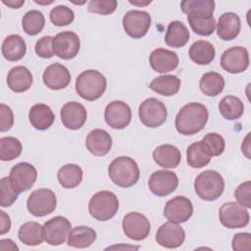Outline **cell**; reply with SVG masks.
<instances>
[{"label":"cell","instance_id":"52a82bcc","mask_svg":"<svg viewBox=\"0 0 251 251\" xmlns=\"http://www.w3.org/2000/svg\"><path fill=\"white\" fill-rule=\"evenodd\" d=\"M138 116L144 126L148 127H158L166 122L168 112L162 101L151 97L145 99L140 104Z\"/></svg>","mask_w":251,"mask_h":251},{"label":"cell","instance_id":"8d00e7d4","mask_svg":"<svg viewBox=\"0 0 251 251\" xmlns=\"http://www.w3.org/2000/svg\"><path fill=\"white\" fill-rule=\"evenodd\" d=\"M211 156L207 154L201 141L191 143L186 150V161L191 168L200 169L207 166L211 161Z\"/></svg>","mask_w":251,"mask_h":251},{"label":"cell","instance_id":"30bf717a","mask_svg":"<svg viewBox=\"0 0 251 251\" xmlns=\"http://www.w3.org/2000/svg\"><path fill=\"white\" fill-rule=\"evenodd\" d=\"M151 25V16L146 11L131 10L126 13L123 18L125 31L130 37L138 39L143 37Z\"/></svg>","mask_w":251,"mask_h":251},{"label":"cell","instance_id":"74e56055","mask_svg":"<svg viewBox=\"0 0 251 251\" xmlns=\"http://www.w3.org/2000/svg\"><path fill=\"white\" fill-rule=\"evenodd\" d=\"M45 25V18L42 12L38 10H30L25 14L22 20L24 31L28 35H36Z\"/></svg>","mask_w":251,"mask_h":251},{"label":"cell","instance_id":"4fadbf2b","mask_svg":"<svg viewBox=\"0 0 251 251\" xmlns=\"http://www.w3.org/2000/svg\"><path fill=\"white\" fill-rule=\"evenodd\" d=\"M222 68L229 74L243 73L249 67V54L243 46L226 49L221 57Z\"/></svg>","mask_w":251,"mask_h":251},{"label":"cell","instance_id":"277c9868","mask_svg":"<svg viewBox=\"0 0 251 251\" xmlns=\"http://www.w3.org/2000/svg\"><path fill=\"white\" fill-rule=\"evenodd\" d=\"M225 180L220 173L207 170L200 173L194 180L196 194L205 201L217 200L224 192Z\"/></svg>","mask_w":251,"mask_h":251},{"label":"cell","instance_id":"44dd1931","mask_svg":"<svg viewBox=\"0 0 251 251\" xmlns=\"http://www.w3.org/2000/svg\"><path fill=\"white\" fill-rule=\"evenodd\" d=\"M149 63L155 72L165 74L176 69L178 66V56L176 52L169 49L157 48L151 52Z\"/></svg>","mask_w":251,"mask_h":251},{"label":"cell","instance_id":"db71d44e","mask_svg":"<svg viewBox=\"0 0 251 251\" xmlns=\"http://www.w3.org/2000/svg\"><path fill=\"white\" fill-rule=\"evenodd\" d=\"M35 3H37V4H44V5H48V4H51V3H53V1H48V2H41V1H36V0H35Z\"/></svg>","mask_w":251,"mask_h":251},{"label":"cell","instance_id":"f546056e","mask_svg":"<svg viewBox=\"0 0 251 251\" xmlns=\"http://www.w3.org/2000/svg\"><path fill=\"white\" fill-rule=\"evenodd\" d=\"M188 55L194 63L208 65L215 59L216 51L213 44L209 41L197 40L190 46Z\"/></svg>","mask_w":251,"mask_h":251},{"label":"cell","instance_id":"f907efd6","mask_svg":"<svg viewBox=\"0 0 251 251\" xmlns=\"http://www.w3.org/2000/svg\"><path fill=\"white\" fill-rule=\"evenodd\" d=\"M0 249L3 251L6 250H19V247L16 245V243L11 239H1L0 241Z\"/></svg>","mask_w":251,"mask_h":251},{"label":"cell","instance_id":"e575fe53","mask_svg":"<svg viewBox=\"0 0 251 251\" xmlns=\"http://www.w3.org/2000/svg\"><path fill=\"white\" fill-rule=\"evenodd\" d=\"M219 111L221 115L229 121L239 119L244 112L243 102L236 96H225L219 103Z\"/></svg>","mask_w":251,"mask_h":251},{"label":"cell","instance_id":"7402d4cb","mask_svg":"<svg viewBox=\"0 0 251 251\" xmlns=\"http://www.w3.org/2000/svg\"><path fill=\"white\" fill-rule=\"evenodd\" d=\"M112 137L108 131L101 128L91 130L85 139V145L88 151L95 156H104L112 148Z\"/></svg>","mask_w":251,"mask_h":251},{"label":"cell","instance_id":"d4e9b609","mask_svg":"<svg viewBox=\"0 0 251 251\" xmlns=\"http://www.w3.org/2000/svg\"><path fill=\"white\" fill-rule=\"evenodd\" d=\"M7 84L14 92H25L28 90L32 84V75L26 67L16 66L8 73Z\"/></svg>","mask_w":251,"mask_h":251},{"label":"cell","instance_id":"8992f818","mask_svg":"<svg viewBox=\"0 0 251 251\" xmlns=\"http://www.w3.org/2000/svg\"><path fill=\"white\" fill-rule=\"evenodd\" d=\"M56 206V194L48 188H39L32 191L26 201L28 212L35 217H44L53 213Z\"/></svg>","mask_w":251,"mask_h":251},{"label":"cell","instance_id":"4dcf8cb0","mask_svg":"<svg viewBox=\"0 0 251 251\" xmlns=\"http://www.w3.org/2000/svg\"><path fill=\"white\" fill-rule=\"evenodd\" d=\"M149 88L160 95L173 96L180 88V79L173 75H160L150 82Z\"/></svg>","mask_w":251,"mask_h":251},{"label":"cell","instance_id":"1f68e13d","mask_svg":"<svg viewBox=\"0 0 251 251\" xmlns=\"http://www.w3.org/2000/svg\"><path fill=\"white\" fill-rule=\"evenodd\" d=\"M96 239V231L85 226H78L71 229L68 236V245L74 248H86Z\"/></svg>","mask_w":251,"mask_h":251},{"label":"cell","instance_id":"e0dca14e","mask_svg":"<svg viewBox=\"0 0 251 251\" xmlns=\"http://www.w3.org/2000/svg\"><path fill=\"white\" fill-rule=\"evenodd\" d=\"M193 214L191 201L185 196H176L170 199L164 208V217L173 223L181 224L190 219Z\"/></svg>","mask_w":251,"mask_h":251},{"label":"cell","instance_id":"2e32d148","mask_svg":"<svg viewBox=\"0 0 251 251\" xmlns=\"http://www.w3.org/2000/svg\"><path fill=\"white\" fill-rule=\"evenodd\" d=\"M104 118L108 126L115 129H122L131 121V109L126 102L115 100L106 106Z\"/></svg>","mask_w":251,"mask_h":251},{"label":"cell","instance_id":"3957f363","mask_svg":"<svg viewBox=\"0 0 251 251\" xmlns=\"http://www.w3.org/2000/svg\"><path fill=\"white\" fill-rule=\"evenodd\" d=\"M107 87L106 77L96 70H86L78 75L75 80L77 94L86 101L100 98Z\"/></svg>","mask_w":251,"mask_h":251},{"label":"cell","instance_id":"9c48e42d","mask_svg":"<svg viewBox=\"0 0 251 251\" xmlns=\"http://www.w3.org/2000/svg\"><path fill=\"white\" fill-rule=\"evenodd\" d=\"M52 47L56 56L64 60H71L78 54L80 40L75 32L66 30L53 37Z\"/></svg>","mask_w":251,"mask_h":251},{"label":"cell","instance_id":"5bb4252c","mask_svg":"<svg viewBox=\"0 0 251 251\" xmlns=\"http://www.w3.org/2000/svg\"><path fill=\"white\" fill-rule=\"evenodd\" d=\"M178 185V177L176 173L166 170L154 172L148 180L150 191L159 197H164L176 190Z\"/></svg>","mask_w":251,"mask_h":251},{"label":"cell","instance_id":"f5cc1de1","mask_svg":"<svg viewBox=\"0 0 251 251\" xmlns=\"http://www.w3.org/2000/svg\"><path fill=\"white\" fill-rule=\"evenodd\" d=\"M2 2L12 9H19L25 4V0H2Z\"/></svg>","mask_w":251,"mask_h":251},{"label":"cell","instance_id":"4316f807","mask_svg":"<svg viewBox=\"0 0 251 251\" xmlns=\"http://www.w3.org/2000/svg\"><path fill=\"white\" fill-rule=\"evenodd\" d=\"M26 52V44L19 34L8 35L2 43V55L11 62H16L24 58Z\"/></svg>","mask_w":251,"mask_h":251},{"label":"cell","instance_id":"c3c4849f","mask_svg":"<svg viewBox=\"0 0 251 251\" xmlns=\"http://www.w3.org/2000/svg\"><path fill=\"white\" fill-rule=\"evenodd\" d=\"M232 249L235 251H248L251 249V234L249 232H239L234 234L231 242Z\"/></svg>","mask_w":251,"mask_h":251},{"label":"cell","instance_id":"ba28073f","mask_svg":"<svg viewBox=\"0 0 251 251\" xmlns=\"http://www.w3.org/2000/svg\"><path fill=\"white\" fill-rule=\"evenodd\" d=\"M221 224L227 228H241L249 223V213L247 209L236 202H226L219 210Z\"/></svg>","mask_w":251,"mask_h":251},{"label":"cell","instance_id":"6da1fadb","mask_svg":"<svg viewBox=\"0 0 251 251\" xmlns=\"http://www.w3.org/2000/svg\"><path fill=\"white\" fill-rule=\"evenodd\" d=\"M209 113L203 104L192 102L184 105L175 121L176 130L183 135H192L202 130L208 121Z\"/></svg>","mask_w":251,"mask_h":251},{"label":"cell","instance_id":"7bdbcfd3","mask_svg":"<svg viewBox=\"0 0 251 251\" xmlns=\"http://www.w3.org/2000/svg\"><path fill=\"white\" fill-rule=\"evenodd\" d=\"M19 191L13 186L9 176L2 177L0 180V205L2 207L12 206L19 196Z\"/></svg>","mask_w":251,"mask_h":251},{"label":"cell","instance_id":"ee69618b","mask_svg":"<svg viewBox=\"0 0 251 251\" xmlns=\"http://www.w3.org/2000/svg\"><path fill=\"white\" fill-rule=\"evenodd\" d=\"M116 0H91L88 2L87 10L90 13L99 15H110L117 9Z\"/></svg>","mask_w":251,"mask_h":251},{"label":"cell","instance_id":"b9f144b4","mask_svg":"<svg viewBox=\"0 0 251 251\" xmlns=\"http://www.w3.org/2000/svg\"><path fill=\"white\" fill-rule=\"evenodd\" d=\"M49 18L53 25L57 26H63L68 25L74 22L75 13L71 8L65 5H58L52 8Z\"/></svg>","mask_w":251,"mask_h":251},{"label":"cell","instance_id":"603a6c76","mask_svg":"<svg viewBox=\"0 0 251 251\" xmlns=\"http://www.w3.org/2000/svg\"><path fill=\"white\" fill-rule=\"evenodd\" d=\"M241 22L237 14L226 12L220 16L217 24V34L225 41H229L237 37L240 32Z\"/></svg>","mask_w":251,"mask_h":251},{"label":"cell","instance_id":"f1b7e54d","mask_svg":"<svg viewBox=\"0 0 251 251\" xmlns=\"http://www.w3.org/2000/svg\"><path fill=\"white\" fill-rule=\"evenodd\" d=\"M19 239L27 246H36L43 242V226L36 222H26L19 228Z\"/></svg>","mask_w":251,"mask_h":251},{"label":"cell","instance_id":"ffe728a7","mask_svg":"<svg viewBox=\"0 0 251 251\" xmlns=\"http://www.w3.org/2000/svg\"><path fill=\"white\" fill-rule=\"evenodd\" d=\"M43 82L52 90L66 88L71 82V74L67 67L62 64L54 63L48 66L43 72Z\"/></svg>","mask_w":251,"mask_h":251},{"label":"cell","instance_id":"836d02e7","mask_svg":"<svg viewBox=\"0 0 251 251\" xmlns=\"http://www.w3.org/2000/svg\"><path fill=\"white\" fill-rule=\"evenodd\" d=\"M180 9L187 16L212 17L215 2L213 0H184L180 3Z\"/></svg>","mask_w":251,"mask_h":251},{"label":"cell","instance_id":"7c38bea8","mask_svg":"<svg viewBox=\"0 0 251 251\" xmlns=\"http://www.w3.org/2000/svg\"><path fill=\"white\" fill-rule=\"evenodd\" d=\"M71 227L72 225L67 218L56 216L43 225L44 240L50 245H61L69 236Z\"/></svg>","mask_w":251,"mask_h":251},{"label":"cell","instance_id":"9a60e30c","mask_svg":"<svg viewBox=\"0 0 251 251\" xmlns=\"http://www.w3.org/2000/svg\"><path fill=\"white\" fill-rule=\"evenodd\" d=\"M9 178L13 186L21 193L33 186L37 178V171L31 164L21 162L11 169Z\"/></svg>","mask_w":251,"mask_h":251},{"label":"cell","instance_id":"60d3db41","mask_svg":"<svg viewBox=\"0 0 251 251\" xmlns=\"http://www.w3.org/2000/svg\"><path fill=\"white\" fill-rule=\"evenodd\" d=\"M200 141L207 154L211 157L220 156L225 151V139L221 134L217 132L207 133Z\"/></svg>","mask_w":251,"mask_h":251},{"label":"cell","instance_id":"7a4b0ae2","mask_svg":"<svg viewBox=\"0 0 251 251\" xmlns=\"http://www.w3.org/2000/svg\"><path fill=\"white\" fill-rule=\"evenodd\" d=\"M110 179L118 186L127 188L134 185L140 176L137 163L126 156L114 159L108 167Z\"/></svg>","mask_w":251,"mask_h":251},{"label":"cell","instance_id":"484cf974","mask_svg":"<svg viewBox=\"0 0 251 251\" xmlns=\"http://www.w3.org/2000/svg\"><path fill=\"white\" fill-rule=\"evenodd\" d=\"M28 119L34 128L38 130H45L53 125L55 115L48 105L38 103L30 108L28 112Z\"/></svg>","mask_w":251,"mask_h":251},{"label":"cell","instance_id":"8fae6325","mask_svg":"<svg viewBox=\"0 0 251 251\" xmlns=\"http://www.w3.org/2000/svg\"><path fill=\"white\" fill-rule=\"evenodd\" d=\"M123 230L125 234L136 241L145 239L150 233V222L141 213L129 212L123 219Z\"/></svg>","mask_w":251,"mask_h":251},{"label":"cell","instance_id":"d590c367","mask_svg":"<svg viewBox=\"0 0 251 251\" xmlns=\"http://www.w3.org/2000/svg\"><path fill=\"white\" fill-rule=\"evenodd\" d=\"M199 87L205 95L211 97L217 96L224 90L225 78L216 72L206 73L200 78Z\"/></svg>","mask_w":251,"mask_h":251},{"label":"cell","instance_id":"f35d334b","mask_svg":"<svg viewBox=\"0 0 251 251\" xmlns=\"http://www.w3.org/2000/svg\"><path fill=\"white\" fill-rule=\"evenodd\" d=\"M187 21L191 29L198 35L209 36L216 28V20L213 16H187Z\"/></svg>","mask_w":251,"mask_h":251},{"label":"cell","instance_id":"d6986e66","mask_svg":"<svg viewBox=\"0 0 251 251\" xmlns=\"http://www.w3.org/2000/svg\"><path fill=\"white\" fill-rule=\"evenodd\" d=\"M60 116L62 124L65 126V127L75 130L82 127V126L85 124L87 113L82 104L75 101H71L62 107Z\"/></svg>","mask_w":251,"mask_h":251},{"label":"cell","instance_id":"816d5d0a","mask_svg":"<svg viewBox=\"0 0 251 251\" xmlns=\"http://www.w3.org/2000/svg\"><path fill=\"white\" fill-rule=\"evenodd\" d=\"M249 137H250V134L248 133L247 136L244 138L243 142H242V145H241V151L242 153L246 156L247 159H250V142H249Z\"/></svg>","mask_w":251,"mask_h":251},{"label":"cell","instance_id":"ab89813d","mask_svg":"<svg viewBox=\"0 0 251 251\" xmlns=\"http://www.w3.org/2000/svg\"><path fill=\"white\" fill-rule=\"evenodd\" d=\"M23 150L21 141L13 136L0 138V159L2 161H12L18 158Z\"/></svg>","mask_w":251,"mask_h":251},{"label":"cell","instance_id":"5b68a950","mask_svg":"<svg viewBox=\"0 0 251 251\" xmlns=\"http://www.w3.org/2000/svg\"><path fill=\"white\" fill-rule=\"evenodd\" d=\"M119 200L115 193L108 190L96 192L89 200L88 211L92 218L105 222L112 219L118 212Z\"/></svg>","mask_w":251,"mask_h":251},{"label":"cell","instance_id":"f6af8a7d","mask_svg":"<svg viewBox=\"0 0 251 251\" xmlns=\"http://www.w3.org/2000/svg\"><path fill=\"white\" fill-rule=\"evenodd\" d=\"M52 42H53V37L51 36H43L40 39L37 40L34 50L35 53L44 59H49L52 58L54 55L53 52V47H52Z\"/></svg>","mask_w":251,"mask_h":251},{"label":"cell","instance_id":"83f0119b","mask_svg":"<svg viewBox=\"0 0 251 251\" xmlns=\"http://www.w3.org/2000/svg\"><path fill=\"white\" fill-rule=\"evenodd\" d=\"M190 33L185 25L179 21H173L169 24L165 35V42L173 48L183 47L189 40Z\"/></svg>","mask_w":251,"mask_h":251},{"label":"cell","instance_id":"cb8c5ba5","mask_svg":"<svg viewBox=\"0 0 251 251\" xmlns=\"http://www.w3.org/2000/svg\"><path fill=\"white\" fill-rule=\"evenodd\" d=\"M153 159L157 165L164 169L176 168L181 161L179 149L172 144H162L153 151Z\"/></svg>","mask_w":251,"mask_h":251},{"label":"cell","instance_id":"bcb514c9","mask_svg":"<svg viewBox=\"0 0 251 251\" xmlns=\"http://www.w3.org/2000/svg\"><path fill=\"white\" fill-rule=\"evenodd\" d=\"M250 190H251V182L249 180L240 183L234 191V197L236 198L237 202L244 206L245 208L251 207V200H250Z\"/></svg>","mask_w":251,"mask_h":251},{"label":"cell","instance_id":"681fc988","mask_svg":"<svg viewBox=\"0 0 251 251\" xmlns=\"http://www.w3.org/2000/svg\"><path fill=\"white\" fill-rule=\"evenodd\" d=\"M0 218H1V226H0V234H4L8 232L11 228V220L9 215H7L4 211H0Z\"/></svg>","mask_w":251,"mask_h":251},{"label":"cell","instance_id":"ac0fdd59","mask_svg":"<svg viewBox=\"0 0 251 251\" xmlns=\"http://www.w3.org/2000/svg\"><path fill=\"white\" fill-rule=\"evenodd\" d=\"M185 239L184 229L176 223L167 222L163 224L156 233V241L165 248H177Z\"/></svg>","mask_w":251,"mask_h":251},{"label":"cell","instance_id":"7dc6e473","mask_svg":"<svg viewBox=\"0 0 251 251\" xmlns=\"http://www.w3.org/2000/svg\"><path fill=\"white\" fill-rule=\"evenodd\" d=\"M0 131L9 130L14 125V114L12 109L4 103L0 104Z\"/></svg>","mask_w":251,"mask_h":251},{"label":"cell","instance_id":"d6a6232c","mask_svg":"<svg viewBox=\"0 0 251 251\" xmlns=\"http://www.w3.org/2000/svg\"><path fill=\"white\" fill-rule=\"evenodd\" d=\"M83 172L78 165L67 164L61 167L57 174L59 183L64 188H75L82 180Z\"/></svg>","mask_w":251,"mask_h":251}]
</instances>
